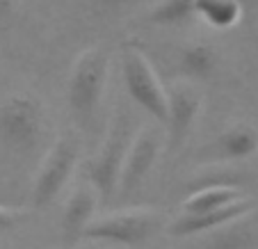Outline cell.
Instances as JSON below:
<instances>
[{
  "label": "cell",
  "instance_id": "6da1fadb",
  "mask_svg": "<svg viewBox=\"0 0 258 249\" xmlns=\"http://www.w3.org/2000/svg\"><path fill=\"white\" fill-rule=\"evenodd\" d=\"M107 69H110V59L101 46L83 50L73 62L67 85V101L71 112L80 121H89L96 114L105 92Z\"/></svg>",
  "mask_w": 258,
  "mask_h": 249
},
{
  "label": "cell",
  "instance_id": "7a4b0ae2",
  "mask_svg": "<svg viewBox=\"0 0 258 249\" xmlns=\"http://www.w3.org/2000/svg\"><path fill=\"white\" fill-rule=\"evenodd\" d=\"M121 74L133 101L158 123L167 126V87L160 83V76L146 53L131 41L121 53Z\"/></svg>",
  "mask_w": 258,
  "mask_h": 249
},
{
  "label": "cell",
  "instance_id": "3957f363",
  "mask_svg": "<svg viewBox=\"0 0 258 249\" xmlns=\"http://www.w3.org/2000/svg\"><path fill=\"white\" fill-rule=\"evenodd\" d=\"M44 133V103L30 92H14L0 103V140L16 151L37 147Z\"/></svg>",
  "mask_w": 258,
  "mask_h": 249
},
{
  "label": "cell",
  "instance_id": "277c9868",
  "mask_svg": "<svg viewBox=\"0 0 258 249\" xmlns=\"http://www.w3.org/2000/svg\"><path fill=\"white\" fill-rule=\"evenodd\" d=\"M162 224V217L153 208H123L114 210L110 215L94 217L83 231V238L101 240V242L126 244V247H140L142 242L151 238Z\"/></svg>",
  "mask_w": 258,
  "mask_h": 249
},
{
  "label": "cell",
  "instance_id": "5b68a950",
  "mask_svg": "<svg viewBox=\"0 0 258 249\" xmlns=\"http://www.w3.org/2000/svg\"><path fill=\"white\" fill-rule=\"evenodd\" d=\"M133 135H135V131L126 121V117H119L112 123L98 153L87 162V178L96 188L98 199L103 204H110L119 190V176H121L123 158L131 147Z\"/></svg>",
  "mask_w": 258,
  "mask_h": 249
},
{
  "label": "cell",
  "instance_id": "8992f818",
  "mask_svg": "<svg viewBox=\"0 0 258 249\" xmlns=\"http://www.w3.org/2000/svg\"><path fill=\"white\" fill-rule=\"evenodd\" d=\"M80 158V144L78 140L69 133L59 135L50 151L46 153L44 162H41L37 178L32 185V208H46L57 199V195L64 190L69 178L76 171Z\"/></svg>",
  "mask_w": 258,
  "mask_h": 249
},
{
  "label": "cell",
  "instance_id": "52a82bcc",
  "mask_svg": "<svg viewBox=\"0 0 258 249\" xmlns=\"http://www.w3.org/2000/svg\"><path fill=\"white\" fill-rule=\"evenodd\" d=\"M204 98L192 80H176L167 87V128L171 147L185 142L201 112Z\"/></svg>",
  "mask_w": 258,
  "mask_h": 249
},
{
  "label": "cell",
  "instance_id": "ba28073f",
  "mask_svg": "<svg viewBox=\"0 0 258 249\" xmlns=\"http://www.w3.org/2000/svg\"><path fill=\"white\" fill-rule=\"evenodd\" d=\"M160 135L153 128H140L135 131L131 140V147L123 158L121 176H119V190L121 192H135L142 183L149 178L151 169L156 167L158 156H160Z\"/></svg>",
  "mask_w": 258,
  "mask_h": 249
},
{
  "label": "cell",
  "instance_id": "9c48e42d",
  "mask_svg": "<svg viewBox=\"0 0 258 249\" xmlns=\"http://www.w3.org/2000/svg\"><path fill=\"white\" fill-rule=\"evenodd\" d=\"M253 208V201L247 197H240V199L231 201L226 206H219L213 210H204V213H195V215H187V213H180L174 222H169L167 231L171 235H178V238H185V235H199L206 231H215V229H226L233 222L242 220L249 210Z\"/></svg>",
  "mask_w": 258,
  "mask_h": 249
},
{
  "label": "cell",
  "instance_id": "30bf717a",
  "mask_svg": "<svg viewBox=\"0 0 258 249\" xmlns=\"http://www.w3.org/2000/svg\"><path fill=\"white\" fill-rule=\"evenodd\" d=\"M98 192L92 183H80L76 190L69 195L62 210V233L69 242L83 238V231L96 215Z\"/></svg>",
  "mask_w": 258,
  "mask_h": 249
},
{
  "label": "cell",
  "instance_id": "8fae6325",
  "mask_svg": "<svg viewBox=\"0 0 258 249\" xmlns=\"http://www.w3.org/2000/svg\"><path fill=\"white\" fill-rule=\"evenodd\" d=\"M219 55L210 41H190L180 48L178 53V67L180 74L192 83H201V80L213 78L217 71Z\"/></svg>",
  "mask_w": 258,
  "mask_h": 249
},
{
  "label": "cell",
  "instance_id": "7c38bea8",
  "mask_svg": "<svg viewBox=\"0 0 258 249\" xmlns=\"http://www.w3.org/2000/svg\"><path fill=\"white\" fill-rule=\"evenodd\" d=\"M215 151L222 160H247L258 153V128L251 123H233L219 133Z\"/></svg>",
  "mask_w": 258,
  "mask_h": 249
},
{
  "label": "cell",
  "instance_id": "4fadbf2b",
  "mask_svg": "<svg viewBox=\"0 0 258 249\" xmlns=\"http://www.w3.org/2000/svg\"><path fill=\"white\" fill-rule=\"evenodd\" d=\"M195 12L210 28L231 30L242 19V3L240 0H195Z\"/></svg>",
  "mask_w": 258,
  "mask_h": 249
},
{
  "label": "cell",
  "instance_id": "5bb4252c",
  "mask_svg": "<svg viewBox=\"0 0 258 249\" xmlns=\"http://www.w3.org/2000/svg\"><path fill=\"white\" fill-rule=\"evenodd\" d=\"M242 190L235 185H226V183H219V185H208L201 188V190L192 192L187 199H183L180 204V213H187V215H195V213H204V210H213L219 206H226L231 201L240 199Z\"/></svg>",
  "mask_w": 258,
  "mask_h": 249
},
{
  "label": "cell",
  "instance_id": "9a60e30c",
  "mask_svg": "<svg viewBox=\"0 0 258 249\" xmlns=\"http://www.w3.org/2000/svg\"><path fill=\"white\" fill-rule=\"evenodd\" d=\"M195 16V0H158L146 12V21L158 28H176V25L190 23Z\"/></svg>",
  "mask_w": 258,
  "mask_h": 249
},
{
  "label": "cell",
  "instance_id": "2e32d148",
  "mask_svg": "<svg viewBox=\"0 0 258 249\" xmlns=\"http://www.w3.org/2000/svg\"><path fill=\"white\" fill-rule=\"evenodd\" d=\"M28 217V210L16 208V206H3L0 204V233L12 231Z\"/></svg>",
  "mask_w": 258,
  "mask_h": 249
},
{
  "label": "cell",
  "instance_id": "e0dca14e",
  "mask_svg": "<svg viewBox=\"0 0 258 249\" xmlns=\"http://www.w3.org/2000/svg\"><path fill=\"white\" fill-rule=\"evenodd\" d=\"M16 7H19V0H0V28L14 19Z\"/></svg>",
  "mask_w": 258,
  "mask_h": 249
},
{
  "label": "cell",
  "instance_id": "ac0fdd59",
  "mask_svg": "<svg viewBox=\"0 0 258 249\" xmlns=\"http://www.w3.org/2000/svg\"><path fill=\"white\" fill-rule=\"evenodd\" d=\"M96 3L103 7V10H112V12H117V10H123V7H126L128 3H133V0H96Z\"/></svg>",
  "mask_w": 258,
  "mask_h": 249
},
{
  "label": "cell",
  "instance_id": "d6986e66",
  "mask_svg": "<svg viewBox=\"0 0 258 249\" xmlns=\"http://www.w3.org/2000/svg\"><path fill=\"white\" fill-rule=\"evenodd\" d=\"M256 53H258V28H256Z\"/></svg>",
  "mask_w": 258,
  "mask_h": 249
}]
</instances>
